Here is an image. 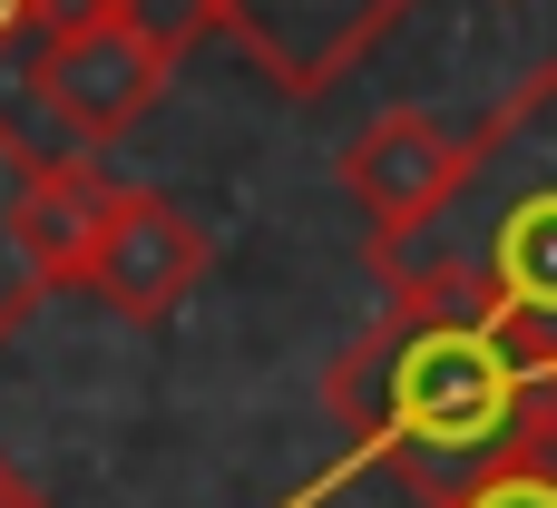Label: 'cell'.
Returning a JSON list of instances; mask_svg holds the SVG:
<instances>
[{
  "mask_svg": "<svg viewBox=\"0 0 557 508\" xmlns=\"http://www.w3.org/2000/svg\"><path fill=\"white\" fill-rule=\"evenodd\" d=\"M441 508H557V450H529V460H509V470L450 490Z\"/></svg>",
  "mask_w": 557,
  "mask_h": 508,
  "instance_id": "9",
  "label": "cell"
},
{
  "mask_svg": "<svg viewBox=\"0 0 557 508\" xmlns=\"http://www.w3.org/2000/svg\"><path fill=\"white\" fill-rule=\"evenodd\" d=\"M59 10H78V0H0V69H20V59L39 49V29H49Z\"/></svg>",
  "mask_w": 557,
  "mask_h": 508,
  "instance_id": "10",
  "label": "cell"
},
{
  "mask_svg": "<svg viewBox=\"0 0 557 508\" xmlns=\"http://www.w3.org/2000/svg\"><path fill=\"white\" fill-rule=\"evenodd\" d=\"M176 78V49L127 10V0H78L39 29V49L20 59V98H29V137L49 157H108Z\"/></svg>",
  "mask_w": 557,
  "mask_h": 508,
  "instance_id": "3",
  "label": "cell"
},
{
  "mask_svg": "<svg viewBox=\"0 0 557 508\" xmlns=\"http://www.w3.org/2000/svg\"><path fill=\"white\" fill-rule=\"evenodd\" d=\"M450 186H460V137H450L441 117H421V108H382V117L343 147V196L362 206L372 255L401 245V235H421Z\"/></svg>",
  "mask_w": 557,
  "mask_h": 508,
  "instance_id": "6",
  "label": "cell"
},
{
  "mask_svg": "<svg viewBox=\"0 0 557 508\" xmlns=\"http://www.w3.org/2000/svg\"><path fill=\"white\" fill-rule=\"evenodd\" d=\"M323 411L343 421V470H323L284 508H323L362 470L441 508L450 490L529 450H557V372L509 323L470 303H421V294H392V313L362 343H343V362L323 372Z\"/></svg>",
  "mask_w": 557,
  "mask_h": 508,
  "instance_id": "1",
  "label": "cell"
},
{
  "mask_svg": "<svg viewBox=\"0 0 557 508\" xmlns=\"http://www.w3.org/2000/svg\"><path fill=\"white\" fill-rule=\"evenodd\" d=\"M401 20H411V0H215V29H225L284 98L343 88Z\"/></svg>",
  "mask_w": 557,
  "mask_h": 508,
  "instance_id": "4",
  "label": "cell"
},
{
  "mask_svg": "<svg viewBox=\"0 0 557 508\" xmlns=\"http://www.w3.org/2000/svg\"><path fill=\"white\" fill-rule=\"evenodd\" d=\"M39 157H49V147L0 108V343H10V333L29 323V303H39V274L20 264V235H10V196H20V176H29Z\"/></svg>",
  "mask_w": 557,
  "mask_h": 508,
  "instance_id": "8",
  "label": "cell"
},
{
  "mask_svg": "<svg viewBox=\"0 0 557 508\" xmlns=\"http://www.w3.org/2000/svg\"><path fill=\"white\" fill-rule=\"evenodd\" d=\"M206 264H215V245H206V225L176 206V196H157V186H127L117 196V215H108V235L88 245V264H78V284L117 313V323H166L196 284H206Z\"/></svg>",
  "mask_w": 557,
  "mask_h": 508,
  "instance_id": "5",
  "label": "cell"
},
{
  "mask_svg": "<svg viewBox=\"0 0 557 508\" xmlns=\"http://www.w3.org/2000/svg\"><path fill=\"white\" fill-rule=\"evenodd\" d=\"M117 196H127V176H108L98 157H39V166L20 176L10 235H20V264L39 274V294H49V284H78V264H88V245L108 235Z\"/></svg>",
  "mask_w": 557,
  "mask_h": 508,
  "instance_id": "7",
  "label": "cell"
},
{
  "mask_svg": "<svg viewBox=\"0 0 557 508\" xmlns=\"http://www.w3.org/2000/svg\"><path fill=\"white\" fill-rule=\"evenodd\" d=\"M0 508H39V490H29V480H20L10 460H0Z\"/></svg>",
  "mask_w": 557,
  "mask_h": 508,
  "instance_id": "11",
  "label": "cell"
},
{
  "mask_svg": "<svg viewBox=\"0 0 557 508\" xmlns=\"http://www.w3.org/2000/svg\"><path fill=\"white\" fill-rule=\"evenodd\" d=\"M392 294L470 303L557 372V69L519 78L470 137L441 215L372 255Z\"/></svg>",
  "mask_w": 557,
  "mask_h": 508,
  "instance_id": "2",
  "label": "cell"
}]
</instances>
